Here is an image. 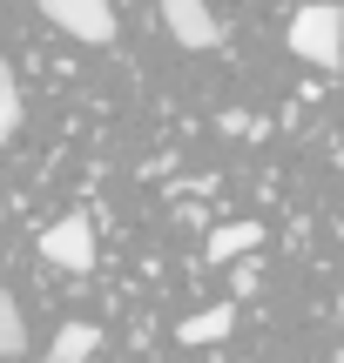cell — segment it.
<instances>
[{
    "mask_svg": "<svg viewBox=\"0 0 344 363\" xmlns=\"http://www.w3.org/2000/svg\"><path fill=\"white\" fill-rule=\"evenodd\" d=\"M338 229H344V222H338Z\"/></svg>",
    "mask_w": 344,
    "mask_h": 363,
    "instance_id": "11",
    "label": "cell"
},
{
    "mask_svg": "<svg viewBox=\"0 0 344 363\" xmlns=\"http://www.w3.org/2000/svg\"><path fill=\"white\" fill-rule=\"evenodd\" d=\"M257 242H264V229H257V222H223V229L210 235V256L230 262V256H243V249H257Z\"/></svg>",
    "mask_w": 344,
    "mask_h": 363,
    "instance_id": "8",
    "label": "cell"
},
{
    "mask_svg": "<svg viewBox=\"0 0 344 363\" xmlns=\"http://www.w3.org/2000/svg\"><path fill=\"white\" fill-rule=\"evenodd\" d=\"M0 135H7V142L21 135V81L14 74H0Z\"/></svg>",
    "mask_w": 344,
    "mask_h": 363,
    "instance_id": "9",
    "label": "cell"
},
{
    "mask_svg": "<svg viewBox=\"0 0 344 363\" xmlns=\"http://www.w3.org/2000/svg\"><path fill=\"white\" fill-rule=\"evenodd\" d=\"M291 54L311 67H338L344 61V7H324V0L297 7L291 13Z\"/></svg>",
    "mask_w": 344,
    "mask_h": 363,
    "instance_id": "1",
    "label": "cell"
},
{
    "mask_svg": "<svg viewBox=\"0 0 344 363\" xmlns=\"http://www.w3.org/2000/svg\"><path fill=\"white\" fill-rule=\"evenodd\" d=\"M338 323H344V296H338Z\"/></svg>",
    "mask_w": 344,
    "mask_h": 363,
    "instance_id": "10",
    "label": "cell"
},
{
    "mask_svg": "<svg viewBox=\"0 0 344 363\" xmlns=\"http://www.w3.org/2000/svg\"><path fill=\"white\" fill-rule=\"evenodd\" d=\"M41 256L54 262V269H68V276H88L95 269V222L81 216H61V222H48L41 229Z\"/></svg>",
    "mask_w": 344,
    "mask_h": 363,
    "instance_id": "2",
    "label": "cell"
},
{
    "mask_svg": "<svg viewBox=\"0 0 344 363\" xmlns=\"http://www.w3.org/2000/svg\"><path fill=\"white\" fill-rule=\"evenodd\" d=\"M162 27H169L183 48H216V40H223V21H216L203 0H162Z\"/></svg>",
    "mask_w": 344,
    "mask_h": 363,
    "instance_id": "4",
    "label": "cell"
},
{
    "mask_svg": "<svg viewBox=\"0 0 344 363\" xmlns=\"http://www.w3.org/2000/svg\"><path fill=\"white\" fill-rule=\"evenodd\" d=\"M41 13H48L61 34H75L81 48H108V40H115V13H108V0H41Z\"/></svg>",
    "mask_w": 344,
    "mask_h": 363,
    "instance_id": "3",
    "label": "cell"
},
{
    "mask_svg": "<svg viewBox=\"0 0 344 363\" xmlns=\"http://www.w3.org/2000/svg\"><path fill=\"white\" fill-rule=\"evenodd\" d=\"M95 350H102V330L95 323H61L54 330V363H88Z\"/></svg>",
    "mask_w": 344,
    "mask_h": 363,
    "instance_id": "6",
    "label": "cell"
},
{
    "mask_svg": "<svg viewBox=\"0 0 344 363\" xmlns=\"http://www.w3.org/2000/svg\"><path fill=\"white\" fill-rule=\"evenodd\" d=\"M230 330H237V303H216V310H203V316H189L176 337L183 343H223Z\"/></svg>",
    "mask_w": 344,
    "mask_h": 363,
    "instance_id": "5",
    "label": "cell"
},
{
    "mask_svg": "<svg viewBox=\"0 0 344 363\" xmlns=\"http://www.w3.org/2000/svg\"><path fill=\"white\" fill-rule=\"evenodd\" d=\"M27 357V316L14 296H0V363H21Z\"/></svg>",
    "mask_w": 344,
    "mask_h": 363,
    "instance_id": "7",
    "label": "cell"
}]
</instances>
